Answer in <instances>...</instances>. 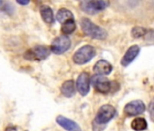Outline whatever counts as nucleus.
<instances>
[{
    "label": "nucleus",
    "mask_w": 154,
    "mask_h": 131,
    "mask_svg": "<svg viewBox=\"0 0 154 131\" xmlns=\"http://www.w3.org/2000/svg\"><path fill=\"white\" fill-rule=\"evenodd\" d=\"M81 27L84 34L94 39L103 40L107 37V32L105 29L93 23L90 19L84 18L81 20Z\"/></svg>",
    "instance_id": "obj_1"
},
{
    "label": "nucleus",
    "mask_w": 154,
    "mask_h": 131,
    "mask_svg": "<svg viewBox=\"0 0 154 131\" xmlns=\"http://www.w3.org/2000/svg\"><path fill=\"white\" fill-rule=\"evenodd\" d=\"M109 6L106 0H82L80 3L81 9L89 15H94L104 10Z\"/></svg>",
    "instance_id": "obj_2"
},
{
    "label": "nucleus",
    "mask_w": 154,
    "mask_h": 131,
    "mask_svg": "<svg viewBox=\"0 0 154 131\" xmlns=\"http://www.w3.org/2000/svg\"><path fill=\"white\" fill-rule=\"evenodd\" d=\"M96 55V50L93 46L85 45L77 50L73 56L72 60L77 65H83L91 61Z\"/></svg>",
    "instance_id": "obj_3"
},
{
    "label": "nucleus",
    "mask_w": 154,
    "mask_h": 131,
    "mask_svg": "<svg viewBox=\"0 0 154 131\" xmlns=\"http://www.w3.org/2000/svg\"><path fill=\"white\" fill-rule=\"evenodd\" d=\"M51 52V48L48 46L38 45L31 49H28L24 54V57L26 60H44L49 56Z\"/></svg>",
    "instance_id": "obj_4"
},
{
    "label": "nucleus",
    "mask_w": 154,
    "mask_h": 131,
    "mask_svg": "<svg viewBox=\"0 0 154 131\" xmlns=\"http://www.w3.org/2000/svg\"><path fill=\"white\" fill-rule=\"evenodd\" d=\"M115 114H116V110L112 106L104 105L101 107L100 109L98 110L94 122L96 123V125H105L111 119L113 118Z\"/></svg>",
    "instance_id": "obj_5"
},
{
    "label": "nucleus",
    "mask_w": 154,
    "mask_h": 131,
    "mask_svg": "<svg viewBox=\"0 0 154 131\" xmlns=\"http://www.w3.org/2000/svg\"><path fill=\"white\" fill-rule=\"evenodd\" d=\"M71 46V40L67 36H60L55 37L51 44V51L56 55L63 54Z\"/></svg>",
    "instance_id": "obj_6"
},
{
    "label": "nucleus",
    "mask_w": 154,
    "mask_h": 131,
    "mask_svg": "<svg viewBox=\"0 0 154 131\" xmlns=\"http://www.w3.org/2000/svg\"><path fill=\"white\" fill-rule=\"evenodd\" d=\"M93 86L94 87V89L102 94H108L112 90V84L108 78H106L103 76L96 75L93 78L92 80Z\"/></svg>",
    "instance_id": "obj_7"
},
{
    "label": "nucleus",
    "mask_w": 154,
    "mask_h": 131,
    "mask_svg": "<svg viewBox=\"0 0 154 131\" xmlns=\"http://www.w3.org/2000/svg\"><path fill=\"white\" fill-rule=\"evenodd\" d=\"M144 111H145V105L140 100L131 101L124 107V113L129 117L140 115Z\"/></svg>",
    "instance_id": "obj_8"
},
{
    "label": "nucleus",
    "mask_w": 154,
    "mask_h": 131,
    "mask_svg": "<svg viewBox=\"0 0 154 131\" xmlns=\"http://www.w3.org/2000/svg\"><path fill=\"white\" fill-rule=\"evenodd\" d=\"M76 88L82 96H86L90 91V78L88 73L83 72L76 81Z\"/></svg>",
    "instance_id": "obj_9"
},
{
    "label": "nucleus",
    "mask_w": 154,
    "mask_h": 131,
    "mask_svg": "<svg viewBox=\"0 0 154 131\" xmlns=\"http://www.w3.org/2000/svg\"><path fill=\"white\" fill-rule=\"evenodd\" d=\"M94 71L95 72L96 75L106 76L112 71V66L108 61L102 59L96 62V64L94 67Z\"/></svg>",
    "instance_id": "obj_10"
},
{
    "label": "nucleus",
    "mask_w": 154,
    "mask_h": 131,
    "mask_svg": "<svg viewBox=\"0 0 154 131\" xmlns=\"http://www.w3.org/2000/svg\"><path fill=\"white\" fill-rule=\"evenodd\" d=\"M140 50V49L139 46H136V45L131 46V47H129V49L126 51L125 55L122 58L121 64L123 66V67H127V66H129L136 58V56L139 55Z\"/></svg>",
    "instance_id": "obj_11"
},
{
    "label": "nucleus",
    "mask_w": 154,
    "mask_h": 131,
    "mask_svg": "<svg viewBox=\"0 0 154 131\" xmlns=\"http://www.w3.org/2000/svg\"><path fill=\"white\" fill-rule=\"evenodd\" d=\"M56 122L65 130L67 131H82L81 127L79 126V125L75 123L74 121L66 118L63 116H59L56 118Z\"/></svg>",
    "instance_id": "obj_12"
},
{
    "label": "nucleus",
    "mask_w": 154,
    "mask_h": 131,
    "mask_svg": "<svg viewBox=\"0 0 154 131\" xmlns=\"http://www.w3.org/2000/svg\"><path fill=\"white\" fill-rule=\"evenodd\" d=\"M40 15L44 22L46 24H53L54 21V17L52 8L49 6L43 5L40 7Z\"/></svg>",
    "instance_id": "obj_13"
},
{
    "label": "nucleus",
    "mask_w": 154,
    "mask_h": 131,
    "mask_svg": "<svg viewBox=\"0 0 154 131\" xmlns=\"http://www.w3.org/2000/svg\"><path fill=\"white\" fill-rule=\"evenodd\" d=\"M61 92L62 94L66 97H71L75 93V85L73 80H66L63 83L61 87Z\"/></svg>",
    "instance_id": "obj_14"
},
{
    "label": "nucleus",
    "mask_w": 154,
    "mask_h": 131,
    "mask_svg": "<svg viewBox=\"0 0 154 131\" xmlns=\"http://www.w3.org/2000/svg\"><path fill=\"white\" fill-rule=\"evenodd\" d=\"M70 19H73V15L70 10L66 8H61L60 10H58L56 14V20L58 22H60L61 24H63L64 22Z\"/></svg>",
    "instance_id": "obj_15"
},
{
    "label": "nucleus",
    "mask_w": 154,
    "mask_h": 131,
    "mask_svg": "<svg viewBox=\"0 0 154 131\" xmlns=\"http://www.w3.org/2000/svg\"><path fill=\"white\" fill-rule=\"evenodd\" d=\"M75 28H76V26H75L74 19H70V20L64 22L63 24H62V32L65 36L72 34L74 32Z\"/></svg>",
    "instance_id": "obj_16"
},
{
    "label": "nucleus",
    "mask_w": 154,
    "mask_h": 131,
    "mask_svg": "<svg viewBox=\"0 0 154 131\" xmlns=\"http://www.w3.org/2000/svg\"><path fill=\"white\" fill-rule=\"evenodd\" d=\"M131 128L135 131H142L147 128V121L142 117H136L131 122Z\"/></svg>",
    "instance_id": "obj_17"
},
{
    "label": "nucleus",
    "mask_w": 154,
    "mask_h": 131,
    "mask_svg": "<svg viewBox=\"0 0 154 131\" xmlns=\"http://www.w3.org/2000/svg\"><path fill=\"white\" fill-rule=\"evenodd\" d=\"M149 32V29L145 28V27H134L132 29H131V37L133 38H140L143 36H146L148 33Z\"/></svg>",
    "instance_id": "obj_18"
},
{
    "label": "nucleus",
    "mask_w": 154,
    "mask_h": 131,
    "mask_svg": "<svg viewBox=\"0 0 154 131\" xmlns=\"http://www.w3.org/2000/svg\"><path fill=\"white\" fill-rule=\"evenodd\" d=\"M149 113L150 118L154 121V97L151 100V102L149 103Z\"/></svg>",
    "instance_id": "obj_19"
},
{
    "label": "nucleus",
    "mask_w": 154,
    "mask_h": 131,
    "mask_svg": "<svg viewBox=\"0 0 154 131\" xmlns=\"http://www.w3.org/2000/svg\"><path fill=\"white\" fill-rule=\"evenodd\" d=\"M17 2L21 6H26L30 3V0H17Z\"/></svg>",
    "instance_id": "obj_20"
},
{
    "label": "nucleus",
    "mask_w": 154,
    "mask_h": 131,
    "mask_svg": "<svg viewBox=\"0 0 154 131\" xmlns=\"http://www.w3.org/2000/svg\"><path fill=\"white\" fill-rule=\"evenodd\" d=\"M5 131H17V129L15 126H8Z\"/></svg>",
    "instance_id": "obj_21"
},
{
    "label": "nucleus",
    "mask_w": 154,
    "mask_h": 131,
    "mask_svg": "<svg viewBox=\"0 0 154 131\" xmlns=\"http://www.w3.org/2000/svg\"><path fill=\"white\" fill-rule=\"evenodd\" d=\"M1 5H2V0H0V7H1Z\"/></svg>",
    "instance_id": "obj_22"
}]
</instances>
